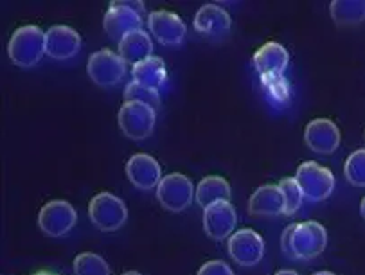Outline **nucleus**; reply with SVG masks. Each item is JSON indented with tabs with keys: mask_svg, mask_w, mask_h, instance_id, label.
Instances as JSON below:
<instances>
[{
	"mask_svg": "<svg viewBox=\"0 0 365 275\" xmlns=\"http://www.w3.org/2000/svg\"><path fill=\"white\" fill-rule=\"evenodd\" d=\"M249 212L252 216L284 214V198L279 185L267 184L256 189L249 200Z\"/></svg>",
	"mask_w": 365,
	"mask_h": 275,
	"instance_id": "nucleus-17",
	"label": "nucleus"
},
{
	"mask_svg": "<svg viewBox=\"0 0 365 275\" xmlns=\"http://www.w3.org/2000/svg\"><path fill=\"white\" fill-rule=\"evenodd\" d=\"M126 177L137 189L150 191L160 184L162 171L153 157L146 153H137L126 162Z\"/></svg>",
	"mask_w": 365,
	"mask_h": 275,
	"instance_id": "nucleus-14",
	"label": "nucleus"
},
{
	"mask_svg": "<svg viewBox=\"0 0 365 275\" xmlns=\"http://www.w3.org/2000/svg\"><path fill=\"white\" fill-rule=\"evenodd\" d=\"M304 142L313 153L331 155L340 146V130L329 119H313L304 130Z\"/></svg>",
	"mask_w": 365,
	"mask_h": 275,
	"instance_id": "nucleus-11",
	"label": "nucleus"
},
{
	"mask_svg": "<svg viewBox=\"0 0 365 275\" xmlns=\"http://www.w3.org/2000/svg\"><path fill=\"white\" fill-rule=\"evenodd\" d=\"M132 74L135 83H140L144 85V87H150V88H155V90H158V88L164 85V81H166L168 71H166V65H164V61H162L160 58L150 56L144 61H140V63L133 65Z\"/></svg>",
	"mask_w": 365,
	"mask_h": 275,
	"instance_id": "nucleus-20",
	"label": "nucleus"
},
{
	"mask_svg": "<svg viewBox=\"0 0 365 275\" xmlns=\"http://www.w3.org/2000/svg\"><path fill=\"white\" fill-rule=\"evenodd\" d=\"M229 254L241 266H254L264 256V242L259 234L241 229L229 238Z\"/></svg>",
	"mask_w": 365,
	"mask_h": 275,
	"instance_id": "nucleus-10",
	"label": "nucleus"
},
{
	"mask_svg": "<svg viewBox=\"0 0 365 275\" xmlns=\"http://www.w3.org/2000/svg\"><path fill=\"white\" fill-rule=\"evenodd\" d=\"M74 207L68 202L63 200H53L46 204L38 214V225L42 229L43 234L51 236V238H60L71 232L72 227L76 225Z\"/></svg>",
	"mask_w": 365,
	"mask_h": 275,
	"instance_id": "nucleus-9",
	"label": "nucleus"
},
{
	"mask_svg": "<svg viewBox=\"0 0 365 275\" xmlns=\"http://www.w3.org/2000/svg\"><path fill=\"white\" fill-rule=\"evenodd\" d=\"M294 230H295V223L294 225H288L281 236V249L288 257H294V252H292V238H294Z\"/></svg>",
	"mask_w": 365,
	"mask_h": 275,
	"instance_id": "nucleus-29",
	"label": "nucleus"
},
{
	"mask_svg": "<svg viewBox=\"0 0 365 275\" xmlns=\"http://www.w3.org/2000/svg\"><path fill=\"white\" fill-rule=\"evenodd\" d=\"M313 275H335V274H331V271H317V274Z\"/></svg>",
	"mask_w": 365,
	"mask_h": 275,
	"instance_id": "nucleus-33",
	"label": "nucleus"
},
{
	"mask_svg": "<svg viewBox=\"0 0 365 275\" xmlns=\"http://www.w3.org/2000/svg\"><path fill=\"white\" fill-rule=\"evenodd\" d=\"M279 189H281L282 198H284V214H295L301 209L302 200H304V194H302L297 180L295 178H282Z\"/></svg>",
	"mask_w": 365,
	"mask_h": 275,
	"instance_id": "nucleus-24",
	"label": "nucleus"
},
{
	"mask_svg": "<svg viewBox=\"0 0 365 275\" xmlns=\"http://www.w3.org/2000/svg\"><path fill=\"white\" fill-rule=\"evenodd\" d=\"M76 275H110V268L101 256L92 252L79 254L74 259Z\"/></svg>",
	"mask_w": 365,
	"mask_h": 275,
	"instance_id": "nucleus-23",
	"label": "nucleus"
},
{
	"mask_svg": "<svg viewBox=\"0 0 365 275\" xmlns=\"http://www.w3.org/2000/svg\"><path fill=\"white\" fill-rule=\"evenodd\" d=\"M148 26H150L153 36L164 46H180L187 33L180 16L171 11H164V9L150 13Z\"/></svg>",
	"mask_w": 365,
	"mask_h": 275,
	"instance_id": "nucleus-12",
	"label": "nucleus"
},
{
	"mask_svg": "<svg viewBox=\"0 0 365 275\" xmlns=\"http://www.w3.org/2000/svg\"><path fill=\"white\" fill-rule=\"evenodd\" d=\"M195 198L198 205H202L204 209L211 207L212 204H218V202H229L230 185L222 177H207L196 185Z\"/></svg>",
	"mask_w": 365,
	"mask_h": 275,
	"instance_id": "nucleus-21",
	"label": "nucleus"
},
{
	"mask_svg": "<svg viewBox=\"0 0 365 275\" xmlns=\"http://www.w3.org/2000/svg\"><path fill=\"white\" fill-rule=\"evenodd\" d=\"M81 36L68 26H53L46 33V53L54 60H68L78 54Z\"/></svg>",
	"mask_w": 365,
	"mask_h": 275,
	"instance_id": "nucleus-15",
	"label": "nucleus"
},
{
	"mask_svg": "<svg viewBox=\"0 0 365 275\" xmlns=\"http://www.w3.org/2000/svg\"><path fill=\"white\" fill-rule=\"evenodd\" d=\"M360 211H361V216H364V219H365V198H364V200H361Z\"/></svg>",
	"mask_w": 365,
	"mask_h": 275,
	"instance_id": "nucleus-31",
	"label": "nucleus"
},
{
	"mask_svg": "<svg viewBox=\"0 0 365 275\" xmlns=\"http://www.w3.org/2000/svg\"><path fill=\"white\" fill-rule=\"evenodd\" d=\"M151 51H153V42H151L150 34L143 29L126 34L119 42V56L126 63H140L151 56Z\"/></svg>",
	"mask_w": 365,
	"mask_h": 275,
	"instance_id": "nucleus-18",
	"label": "nucleus"
},
{
	"mask_svg": "<svg viewBox=\"0 0 365 275\" xmlns=\"http://www.w3.org/2000/svg\"><path fill=\"white\" fill-rule=\"evenodd\" d=\"M275 275H299V274H295L294 270H281V271H277Z\"/></svg>",
	"mask_w": 365,
	"mask_h": 275,
	"instance_id": "nucleus-30",
	"label": "nucleus"
},
{
	"mask_svg": "<svg viewBox=\"0 0 365 275\" xmlns=\"http://www.w3.org/2000/svg\"><path fill=\"white\" fill-rule=\"evenodd\" d=\"M157 119V110L143 103H125L119 110L120 132L133 140H143L151 135Z\"/></svg>",
	"mask_w": 365,
	"mask_h": 275,
	"instance_id": "nucleus-6",
	"label": "nucleus"
},
{
	"mask_svg": "<svg viewBox=\"0 0 365 275\" xmlns=\"http://www.w3.org/2000/svg\"><path fill=\"white\" fill-rule=\"evenodd\" d=\"M295 180H297L304 198L312 202L326 200L335 189V177L331 171L315 162L301 164L297 175H295Z\"/></svg>",
	"mask_w": 365,
	"mask_h": 275,
	"instance_id": "nucleus-4",
	"label": "nucleus"
},
{
	"mask_svg": "<svg viewBox=\"0 0 365 275\" xmlns=\"http://www.w3.org/2000/svg\"><path fill=\"white\" fill-rule=\"evenodd\" d=\"M88 216L99 230L112 232L125 225L126 218H128V209H126L125 202L117 196L110 194V192H99L88 205Z\"/></svg>",
	"mask_w": 365,
	"mask_h": 275,
	"instance_id": "nucleus-3",
	"label": "nucleus"
},
{
	"mask_svg": "<svg viewBox=\"0 0 365 275\" xmlns=\"http://www.w3.org/2000/svg\"><path fill=\"white\" fill-rule=\"evenodd\" d=\"M123 275H143V274H139V271H133V270H130V271H125V274Z\"/></svg>",
	"mask_w": 365,
	"mask_h": 275,
	"instance_id": "nucleus-32",
	"label": "nucleus"
},
{
	"mask_svg": "<svg viewBox=\"0 0 365 275\" xmlns=\"http://www.w3.org/2000/svg\"><path fill=\"white\" fill-rule=\"evenodd\" d=\"M143 16L144 4L139 0H113L103 20V27L112 40L120 42L126 34L140 31Z\"/></svg>",
	"mask_w": 365,
	"mask_h": 275,
	"instance_id": "nucleus-1",
	"label": "nucleus"
},
{
	"mask_svg": "<svg viewBox=\"0 0 365 275\" xmlns=\"http://www.w3.org/2000/svg\"><path fill=\"white\" fill-rule=\"evenodd\" d=\"M196 187L185 175L171 173L162 178L157 185V200L164 209L171 212H180L192 204Z\"/></svg>",
	"mask_w": 365,
	"mask_h": 275,
	"instance_id": "nucleus-5",
	"label": "nucleus"
},
{
	"mask_svg": "<svg viewBox=\"0 0 365 275\" xmlns=\"http://www.w3.org/2000/svg\"><path fill=\"white\" fill-rule=\"evenodd\" d=\"M125 101L126 103H143V105L151 106L153 110H158L160 106V95H158V90L150 87H144V85L135 83H128L125 90Z\"/></svg>",
	"mask_w": 365,
	"mask_h": 275,
	"instance_id": "nucleus-25",
	"label": "nucleus"
},
{
	"mask_svg": "<svg viewBox=\"0 0 365 275\" xmlns=\"http://www.w3.org/2000/svg\"><path fill=\"white\" fill-rule=\"evenodd\" d=\"M263 85L267 87L268 95L279 103H287L290 98V90H288V83L282 76H267L263 78Z\"/></svg>",
	"mask_w": 365,
	"mask_h": 275,
	"instance_id": "nucleus-27",
	"label": "nucleus"
},
{
	"mask_svg": "<svg viewBox=\"0 0 365 275\" xmlns=\"http://www.w3.org/2000/svg\"><path fill=\"white\" fill-rule=\"evenodd\" d=\"M346 178L356 187H365V150H358L347 159L344 167Z\"/></svg>",
	"mask_w": 365,
	"mask_h": 275,
	"instance_id": "nucleus-26",
	"label": "nucleus"
},
{
	"mask_svg": "<svg viewBox=\"0 0 365 275\" xmlns=\"http://www.w3.org/2000/svg\"><path fill=\"white\" fill-rule=\"evenodd\" d=\"M328 243V234L320 223L302 222L295 223L294 238H292V252L294 259H313L320 256Z\"/></svg>",
	"mask_w": 365,
	"mask_h": 275,
	"instance_id": "nucleus-7",
	"label": "nucleus"
},
{
	"mask_svg": "<svg viewBox=\"0 0 365 275\" xmlns=\"http://www.w3.org/2000/svg\"><path fill=\"white\" fill-rule=\"evenodd\" d=\"M329 13L339 26H356L365 20V0H335Z\"/></svg>",
	"mask_w": 365,
	"mask_h": 275,
	"instance_id": "nucleus-22",
	"label": "nucleus"
},
{
	"mask_svg": "<svg viewBox=\"0 0 365 275\" xmlns=\"http://www.w3.org/2000/svg\"><path fill=\"white\" fill-rule=\"evenodd\" d=\"M287 49L277 42H268L256 51L254 54V67L259 72L261 78L267 76H282L284 68L288 67Z\"/></svg>",
	"mask_w": 365,
	"mask_h": 275,
	"instance_id": "nucleus-16",
	"label": "nucleus"
},
{
	"mask_svg": "<svg viewBox=\"0 0 365 275\" xmlns=\"http://www.w3.org/2000/svg\"><path fill=\"white\" fill-rule=\"evenodd\" d=\"M46 54V33L36 26H22L9 40V58L19 67H33Z\"/></svg>",
	"mask_w": 365,
	"mask_h": 275,
	"instance_id": "nucleus-2",
	"label": "nucleus"
},
{
	"mask_svg": "<svg viewBox=\"0 0 365 275\" xmlns=\"http://www.w3.org/2000/svg\"><path fill=\"white\" fill-rule=\"evenodd\" d=\"M237 216L229 202H218L211 207L204 209V229L209 238L222 242L229 238L236 229Z\"/></svg>",
	"mask_w": 365,
	"mask_h": 275,
	"instance_id": "nucleus-13",
	"label": "nucleus"
},
{
	"mask_svg": "<svg viewBox=\"0 0 365 275\" xmlns=\"http://www.w3.org/2000/svg\"><path fill=\"white\" fill-rule=\"evenodd\" d=\"M195 29L202 34L227 33L230 29L229 13L216 4L204 6L195 16Z\"/></svg>",
	"mask_w": 365,
	"mask_h": 275,
	"instance_id": "nucleus-19",
	"label": "nucleus"
},
{
	"mask_svg": "<svg viewBox=\"0 0 365 275\" xmlns=\"http://www.w3.org/2000/svg\"><path fill=\"white\" fill-rule=\"evenodd\" d=\"M87 72L99 87H113L126 74V61L110 49L98 51L88 58Z\"/></svg>",
	"mask_w": 365,
	"mask_h": 275,
	"instance_id": "nucleus-8",
	"label": "nucleus"
},
{
	"mask_svg": "<svg viewBox=\"0 0 365 275\" xmlns=\"http://www.w3.org/2000/svg\"><path fill=\"white\" fill-rule=\"evenodd\" d=\"M198 275H234V271L223 261H209V263L200 268Z\"/></svg>",
	"mask_w": 365,
	"mask_h": 275,
	"instance_id": "nucleus-28",
	"label": "nucleus"
}]
</instances>
